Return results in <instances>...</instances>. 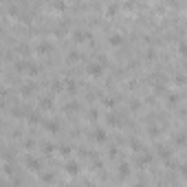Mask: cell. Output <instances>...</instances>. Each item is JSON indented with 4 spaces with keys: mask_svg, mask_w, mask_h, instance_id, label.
<instances>
[{
    "mask_svg": "<svg viewBox=\"0 0 187 187\" xmlns=\"http://www.w3.org/2000/svg\"><path fill=\"white\" fill-rule=\"evenodd\" d=\"M16 68H18L20 73H29V75H35L40 66H38L35 62H16Z\"/></svg>",
    "mask_w": 187,
    "mask_h": 187,
    "instance_id": "cell-1",
    "label": "cell"
},
{
    "mask_svg": "<svg viewBox=\"0 0 187 187\" xmlns=\"http://www.w3.org/2000/svg\"><path fill=\"white\" fill-rule=\"evenodd\" d=\"M73 40L75 42H84V40H90V33L86 29H75L73 31Z\"/></svg>",
    "mask_w": 187,
    "mask_h": 187,
    "instance_id": "cell-2",
    "label": "cell"
},
{
    "mask_svg": "<svg viewBox=\"0 0 187 187\" xmlns=\"http://www.w3.org/2000/svg\"><path fill=\"white\" fill-rule=\"evenodd\" d=\"M104 73V66H99L97 62H92V64H88V75H92V77H99Z\"/></svg>",
    "mask_w": 187,
    "mask_h": 187,
    "instance_id": "cell-3",
    "label": "cell"
},
{
    "mask_svg": "<svg viewBox=\"0 0 187 187\" xmlns=\"http://www.w3.org/2000/svg\"><path fill=\"white\" fill-rule=\"evenodd\" d=\"M51 51H53V44L51 42H40L38 44V53L40 55H46V53H51Z\"/></svg>",
    "mask_w": 187,
    "mask_h": 187,
    "instance_id": "cell-4",
    "label": "cell"
},
{
    "mask_svg": "<svg viewBox=\"0 0 187 187\" xmlns=\"http://www.w3.org/2000/svg\"><path fill=\"white\" fill-rule=\"evenodd\" d=\"M44 126H46V130H49V132H53V134H57V132H60V121H55V119L46 121Z\"/></svg>",
    "mask_w": 187,
    "mask_h": 187,
    "instance_id": "cell-5",
    "label": "cell"
},
{
    "mask_svg": "<svg viewBox=\"0 0 187 187\" xmlns=\"http://www.w3.org/2000/svg\"><path fill=\"white\" fill-rule=\"evenodd\" d=\"M33 90H35V84H33V82L22 84V88H20V92H22V95H33Z\"/></svg>",
    "mask_w": 187,
    "mask_h": 187,
    "instance_id": "cell-6",
    "label": "cell"
},
{
    "mask_svg": "<svg viewBox=\"0 0 187 187\" xmlns=\"http://www.w3.org/2000/svg\"><path fill=\"white\" fill-rule=\"evenodd\" d=\"M40 108L42 110H51L53 108V97H42L40 99Z\"/></svg>",
    "mask_w": 187,
    "mask_h": 187,
    "instance_id": "cell-7",
    "label": "cell"
},
{
    "mask_svg": "<svg viewBox=\"0 0 187 187\" xmlns=\"http://www.w3.org/2000/svg\"><path fill=\"white\" fill-rule=\"evenodd\" d=\"M64 170H66L68 174H77V172H79V165H77L75 161H68L66 165H64Z\"/></svg>",
    "mask_w": 187,
    "mask_h": 187,
    "instance_id": "cell-8",
    "label": "cell"
},
{
    "mask_svg": "<svg viewBox=\"0 0 187 187\" xmlns=\"http://www.w3.org/2000/svg\"><path fill=\"white\" fill-rule=\"evenodd\" d=\"M108 42H110L112 46H119V44L123 42V38H121L119 33H110V38H108Z\"/></svg>",
    "mask_w": 187,
    "mask_h": 187,
    "instance_id": "cell-9",
    "label": "cell"
},
{
    "mask_svg": "<svg viewBox=\"0 0 187 187\" xmlns=\"http://www.w3.org/2000/svg\"><path fill=\"white\" fill-rule=\"evenodd\" d=\"M27 165H29L31 170H40V161H38L35 156H27Z\"/></svg>",
    "mask_w": 187,
    "mask_h": 187,
    "instance_id": "cell-10",
    "label": "cell"
},
{
    "mask_svg": "<svg viewBox=\"0 0 187 187\" xmlns=\"http://www.w3.org/2000/svg\"><path fill=\"white\" fill-rule=\"evenodd\" d=\"M119 174H121V178H126L130 174V165H128V163H121V165H119Z\"/></svg>",
    "mask_w": 187,
    "mask_h": 187,
    "instance_id": "cell-11",
    "label": "cell"
},
{
    "mask_svg": "<svg viewBox=\"0 0 187 187\" xmlns=\"http://www.w3.org/2000/svg\"><path fill=\"white\" fill-rule=\"evenodd\" d=\"M66 90L71 92V95H75V92H77V84H75V82H71V79H68V82H66Z\"/></svg>",
    "mask_w": 187,
    "mask_h": 187,
    "instance_id": "cell-12",
    "label": "cell"
},
{
    "mask_svg": "<svg viewBox=\"0 0 187 187\" xmlns=\"http://www.w3.org/2000/svg\"><path fill=\"white\" fill-rule=\"evenodd\" d=\"M95 139L101 143V141H106V130H95Z\"/></svg>",
    "mask_w": 187,
    "mask_h": 187,
    "instance_id": "cell-13",
    "label": "cell"
},
{
    "mask_svg": "<svg viewBox=\"0 0 187 187\" xmlns=\"http://www.w3.org/2000/svg\"><path fill=\"white\" fill-rule=\"evenodd\" d=\"M27 119H29V121H33V123H35V121H40V112H27Z\"/></svg>",
    "mask_w": 187,
    "mask_h": 187,
    "instance_id": "cell-14",
    "label": "cell"
},
{
    "mask_svg": "<svg viewBox=\"0 0 187 187\" xmlns=\"http://www.w3.org/2000/svg\"><path fill=\"white\" fill-rule=\"evenodd\" d=\"M29 51H31V49H29L27 44H20V46H18V53H20V55H29Z\"/></svg>",
    "mask_w": 187,
    "mask_h": 187,
    "instance_id": "cell-15",
    "label": "cell"
},
{
    "mask_svg": "<svg viewBox=\"0 0 187 187\" xmlns=\"http://www.w3.org/2000/svg\"><path fill=\"white\" fill-rule=\"evenodd\" d=\"M79 60V51H71L68 53V62H77Z\"/></svg>",
    "mask_w": 187,
    "mask_h": 187,
    "instance_id": "cell-16",
    "label": "cell"
},
{
    "mask_svg": "<svg viewBox=\"0 0 187 187\" xmlns=\"http://www.w3.org/2000/svg\"><path fill=\"white\" fill-rule=\"evenodd\" d=\"M66 110H68V112H77V110H79V104H77V101H71Z\"/></svg>",
    "mask_w": 187,
    "mask_h": 187,
    "instance_id": "cell-17",
    "label": "cell"
},
{
    "mask_svg": "<svg viewBox=\"0 0 187 187\" xmlns=\"http://www.w3.org/2000/svg\"><path fill=\"white\" fill-rule=\"evenodd\" d=\"M108 123H110V126H119V117H114V114H108Z\"/></svg>",
    "mask_w": 187,
    "mask_h": 187,
    "instance_id": "cell-18",
    "label": "cell"
},
{
    "mask_svg": "<svg viewBox=\"0 0 187 187\" xmlns=\"http://www.w3.org/2000/svg\"><path fill=\"white\" fill-rule=\"evenodd\" d=\"M42 180H44V183H53V174H51V172H44V174H42Z\"/></svg>",
    "mask_w": 187,
    "mask_h": 187,
    "instance_id": "cell-19",
    "label": "cell"
},
{
    "mask_svg": "<svg viewBox=\"0 0 187 187\" xmlns=\"http://www.w3.org/2000/svg\"><path fill=\"white\" fill-rule=\"evenodd\" d=\"M139 108H141V101H139V99H132V101H130V110H139Z\"/></svg>",
    "mask_w": 187,
    "mask_h": 187,
    "instance_id": "cell-20",
    "label": "cell"
},
{
    "mask_svg": "<svg viewBox=\"0 0 187 187\" xmlns=\"http://www.w3.org/2000/svg\"><path fill=\"white\" fill-rule=\"evenodd\" d=\"M7 11H9L11 16H18V13H20V9H18L16 5H9V7H7Z\"/></svg>",
    "mask_w": 187,
    "mask_h": 187,
    "instance_id": "cell-21",
    "label": "cell"
},
{
    "mask_svg": "<svg viewBox=\"0 0 187 187\" xmlns=\"http://www.w3.org/2000/svg\"><path fill=\"white\" fill-rule=\"evenodd\" d=\"M117 9H119L117 5H108V13H110V16H112V13H117Z\"/></svg>",
    "mask_w": 187,
    "mask_h": 187,
    "instance_id": "cell-22",
    "label": "cell"
},
{
    "mask_svg": "<svg viewBox=\"0 0 187 187\" xmlns=\"http://www.w3.org/2000/svg\"><path fill=\"white\" fill-rule=\"evenodd\" d=\"M88 119L95 121V119H97V110H90V112H88Z\"/></svg>",
    "mask_w": 187,
    "mask_h": 187,
    "instance_id": "cell-23",
    "label": "cell"
},
{
    "mask_svg": "<svg viewBox=\"0 0 187 187\" xmlns=\"http://www.w3.org/2000/svg\"><path fill=\"white\" fill-rule=\"evenodd\" d=\"M5 172H7V174H13L16 167H13V165H5Z\"/></svg>",
    "mask_w": 187,
    "mask_h": 187,
    "instance_id": "cell-24",
    "label": "cell"
},
{
    "mask_svg": "<svg viewBox=\"0 0 187 187\" xmlns=\"http://www.w3.org/2000/svg\"><path fill=\"white\" fill-rule=\"evenodd\" d=\"M0 187H2V180H0Z\"/></svg>",
    "mask_w": 187,
    "mask_h": 187,
    "instance_id": "cell-25",
    "label": "cell"
}]
</instances>
